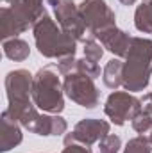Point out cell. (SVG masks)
Listing matches in <instances>:
<instances>
[{
    "mask_svg": "<svg viewBox=\"0 0 152 153\" xmlns=\"http://www.w3.org/2000/svg\"><path fill=\"white\" fill-rule=\"evenodd\" d=\"M125 59L122 85L127 91H143L152 75V39L132 38Z\"/></svg>",
    "mask_w": 152,
    "mask_h": 153,
    "instance_id": "1",
    "label": "cell"
},
{
    "mask_svg": "<svg viewBox=\"0 0 152 153\" xmlns=\"http://www.w3.org/2000/svg\"><path fill=\"white\" fill-rule=\"evenodd\" d=\"M32 80L34 76L27 70H14L5 76V89L9 100L7 112L25 128H29V125L39 116L29 100L32 96Z\"/></svg>",
    "mask_w": 152,
    "mask_h": 153,
    "instance_id": "2",
    "label": "cell"
},
{
    "mask_svg": "<svg viewBox=\"0 0 152 153\" xmlns=\"http://www.w3.org/2000/svg\"><path fill=\"white\" fill-rule=\"evenodd\" d=\"M34 41L38 46V52L48 59H63L75 53L77 41L68 36L63 29L57 27V23L45 13L32 27Z\"/></svg>",
    "mask_w": 152,
    "mask_h": 153,
    "instance_id": "3",
    "label": "cell"
},
{
    "mask_svg": "<svg viewBox=\"0 0 152 153\" xmlns=\"http://www.w3.org/2000/svg\"><path fill=\"white\" fill-rule=\"evenodd\" d=\"M59 75H61V71H59L57 64L56 66L47 64L45 68H41L34 75V80H32V100H34L36 107L45 111V112L59 114L65 109Z\"/></svg>",
    "mask_w": 152,
    "mask_h": 153,
    "instance_id": "4",
    "label": "cell"
},
{
    "mask_svg": "<svg viewBox=\"0 0 152 153\" xmlns=\"http://www.w3.org/2000/svg\"><path fill=\"white\" fill-rule=\"evenodd\" d=\"M63 89L66 96L84 109H95L100 102V93L93 84V78L81 71H74L65 75Z\"/></svg>",
    "mask_w": 152,
    "mask_h": 153,
    "instance_id": "5",
    "label": "cell"
},
{
    "mask_svg": "<svg viewBox=\"0 0 152 153\" xmlns=\"http://www.w3.org/2000/svg\"><path fill=\"white\" fill-rule=\"evenodd\" d=\"M48 5H52L59 27L68 36H72L75 41H86L90 38L84 18L72 0H48Z\"/></svg>",
    "mask_w": 152,
    "mask_h": 153,
    "instance_id": "6",
    "label": "cell"
},
{
    "mask_svg": "<svg viewBox=\"0 0 152 153\" xmlns=\"http://www.w3.org/2000/svg\"><path fill=\"white\" fill-rule=\"evenodd\" d=\"M79 11L84 18L90 38H97L100 32L116 27V16L106 4V0H82Z\"/></svg>",
    "mask_w": 152,
    "mask_h": 153,
    "instance_id": "7",
    "label": "cell"
},
{
    "mask_svg": "<svg viewBox=\"0 0 152 153\" xmlns=\"http://www.w3.org/2000/svg\"><path fill=\"white\" fill-rule=\"evenodd\" d=\"M104 112L114 125L122 126V125H125V121L134 119L141 112V100H138L136 96H132L129 93L114 91L106 100Z\"/></svg>",
    "mask_w": 152,
    "mask_h": 153,
    "instance_id": "8",
    "label": "cell"
},
{
    "mask_svg": "<svg viewBox=\"0 0 152 153\" xmlns=\"http://www.w3.org/2000/svg\"><path fill=\"white\" fill-rule=\"evenodd\" d=\"M109 134V123L104 119H93V117H86L81 119L75 125L74 132L68 134L65 137V143H82V144H93L100 139H104Z\"/></svg>",
    "mask_w": 152,
    "mask_h": 153,
    "instance_id": "9",
    "label": "cell"
},
{
    "mask_svg": "<svg viewBox=\"0 0 152 153\" xmlns=\"http://www.w3.org/2000/svg\"><path fill=\"white\" fill-rule=\"evenodd\" d=\"M4 2H7L14 16L20 18L29 27H34V23L47 13L43 7V0H4Z\"/></svg>",
    "mask_w": 152,
    "mask_h": 153,
    "instance_id": "10",
    "label": "cell"
},
{
    "mask_svg": "<svg viewBox=\"0 0 152 153\" xmlns=\"http://www.w3.org/2000/svg\"><path fill=\"white\" fill-rule=\"evenodd\" d=\"M97 39H100V43H102V46L104 48H108L111 53H114L116 57H125L127 55V52H129V46H131V36L129 34H125L123 30H120V29H109V30H104V32H100Z\"/></svg>",
    "mask_w": 152,
    "mask_h": 153,
    "instance_id": "11",
    "label": "cell"
},
{
    "mask_svg": "<svg viewBox=\"0 0 152 153\" xmlns=\"http://www.w3.org/2000/svg\"><path fill=\"white\" fill-rule=\"evenodd\" d=\"M66 121L61 116H41L39 114L31 125H29V132L36 134V135H61L66 132Z\"/></svg>",
    "mask_w": 152,
    "mask_h": 153,
    "instance_id": "12",
    "label": "cell"
},
{
    "mask_svg": "<svg viewBox=\"0 0 152 153\" xmlns=\"http://www.w3.org/2000/svg\"><path fill=\"white\" fill-rule=\"evenodd\" d=\"M22 143V130L16 123V119L7 111L2 112V135H0V150L5 153L11 148L18 146Z\"/></svg>",
    "mask_w": 152,
    "mask_h": 153,
    "instance_id": "13",
    "label": "cell"
},
{
    "mask_svg": "<svg viewBox=\"0 0 152 153\" xmlns=\"http://www.w3.org/2000/svg\"><path fill=\"white\" fill-rule=\"evenodd\" d=\"M31 53L29 45L20 38L4 39V55L11 61H25Z\"/></svg>",
    "mask_w": 152,
    "mask_h": 153,
    "instance_id": "14",
    "label": "cell"
},
{
    "mask_svg": "<svg viewBox=\"0 0 152 153\" xmlns=\"http://www.w3.org/2000/svg\"><path fill=\"white\" fill-rule=\"evenodd\" d=\"M134 27L140 32L152 34V0H141L134 13Z\"/></svg>",
    "mask_w": 152,
    "mask_h": 153,
    "instance_id": "15",
    "label": "cell"
},
{
    "mask_svg": "<svg viewBox=\"0 0 152 153\" xmlns=\"http://www.w3.org/2000/svg\"><path fill=\"white\" fill-rule=\"evenodd\" d=\"M122 75H123V62L120 59H111L102 71V80L106 87L116 89L122 85Z\"/></svg>",
    "mask_w": 152,
    "mask_h": 153,
    "instance_id": "16",
    "label": "cell"
},
{
    "mask_svg": "<svg viewBox=\"0 0 152 153\" xmlns=\"http://www.w3.org/2000/svg\"><path fill=\"white\" fill-rule=\"evenodd\" d=\"M150 141H149V137H145V135H138V137H134V139H131L129 143H127V146H125V150L123 153H150Z\"/></svg>",
    "mask_w": 152,
    "mask_h": 153,
    "instance_id": "17",
    "label": "cell"
},
{
    "mask_svg": "<svg viewBox=\"0 0 152 153\" xmlns=\"http://www.w3.org/2000/svg\"><path fill=\"white\" fill-rule=\"evenodd\" d=\"M104 50H102V45L97 43V38H88L84 41V57L88 61H93V62H99L100 57H102Z\"/></svg>",
    "mask_w": 152,
    "mask_h": 153,
    "instance_id": "18",
    "label": "cell"
},
{
    "mask_svg": "<svg viewBox=\"0 0 152 153\" xmlns=\"http://www.w3.org/2000/svg\"><path fill=\"white\" fill-rule=\"evenodd\" d=\"M132 128L138 132V134H147V132H152V114L149 112H140L132 119Z\"/></svg>",
    "mask_w": 152,
    "mask_h": 153,
    "instance_id": "19",
    "label": "cell"
},
{
    "mask_svg": "<svg viewBox=\"0 0 152 153\" xmlns=\"http://www.w3.org/2000/svg\"><path fill=\"white\" fill-rule=\"evenodd\" d=\"M122 148V139L114 134H108L104 139H100V153H118Z\"/></svg>",
    "mask_w": 152,
    "mask_h": 153,
    "instance_id": "20",
    "label": "cell"
},
{
    "mask_svg": "<svg viewBox=\"0 0 152 153\" xmlns=\"http://www.w3.org/2000/svg\"><path fill=\"white\" fill-rule=\"evenodd\" d=\"M77 71H81V73H84V75L91 76V78L95 80L97 76H100V66H99L97 62L88 61V59L84 57V59H79V61H77Z\"/></svg>",
    "mask_w": 152,
    "mask_h": 153,
    "instance_id": "21",
    "label": "cell"
},
{
    "mask_svg": "<svg viewBox=\"0 0 152 153\" xmlns=\"http://www.w3.org/2000/svg\"><path fill=\"white\" fill-rule=\"evenodd\" d=\"M63 153H91V148L88 144H82V143H65V150Z\"/></svg>",
    "mask_w": 152,
    "mask_h": 153,
    "instance_id": "22",
    "label": "cell"
},
{
    "mask_svg": "<svg viewBox=\"0 0 152 153\" xmlns=\"http://www.w3.org/2000/svg\"><path fill=\"white\" fill-rule=\"evenodd\" d=\"M141 111L152 114V93H149V94L143 96V100H141Z\"/></svg>",
    "mask_w": 152,
    "mask_h": 153,
    "instance_id": "23",
    "label": "cell"
},
{
    "mask_svg": "<svg viewBox=\"0 0 152 153\" xmlns=\"http://www.w3.org/2000/svg\"><path fill=\"white\" fill-rule=\"evenodd\" d=\"M118 2H120V4H123V5H132L136 0H118Z\"/></svg>",
    "mask_w": 152,
    "mask_h": 153,
    "instance_id": "24",
    "label": "cell"
},
{
    "mask_svg": "<svg viewBox=\"0 0 152 153\" xmlns=\"http://www.w3.org/2000/svg\"><path fill=\"white\" fill-rule=\"evenodd\" d=\"M149 141H150V144H152V132H150V135H149Z\"/></svg>",
    "mask_w": 152,
    "mask_h": 153,
    "instance_id": "25",
    "label": "cell"
}]
</instances>
